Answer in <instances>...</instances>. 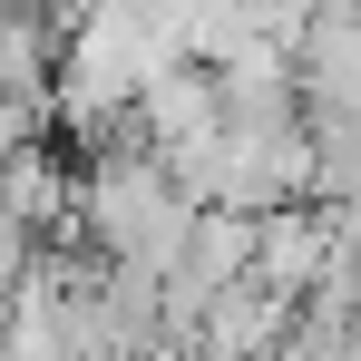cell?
<instances>
[{
    "label": "cell",
    "mask_w": 361,
    "mask_h": 361,
    "mask_svg": "<svg viewBox=\"0 0 361 361\" xmlns=\"http://www.w3.org/2000/svg\"><path fill=\"white\" fill-rule=\"evenodd\" d=\"M274 342H283V293L274 283H235L195 322V352L205 361H274Z\"/></svg>",
    "instance_id": "cell-1"
}]
</instances>
